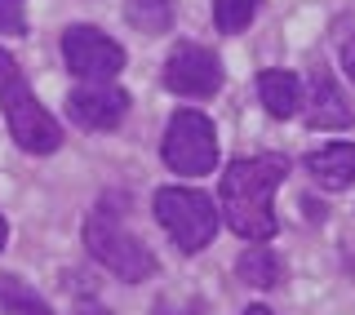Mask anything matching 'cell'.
Masks as SVG:
<instances>
[{
    "mask_svg": "<svg viewBox=\"0 0 355 315\" xmlns=\"http://www.w3.org/2000/svg\"><path fill=\"white\" fill-rule=\"evenodd\" d=\"M288 178V155L284 151H262L249 160L227 164L222 173V222L249 244H262L280 231L275 222V191Z\"/></svg>",
    "mask_w": 355,
    "mask_h": 315,
    "instance_id": "cell-1",
    "label": "cell"
},
{
    "mask_svg": "<svg viewBox=\"0 0 355 315\" xmlns=\"http://www.w3.org/2000/svg\"><path fill=\"white\" fill-rule=\"evenodd\" d=\"M0 111L9 120V133L27 155H53L62 147V129L49 111L40 107V98L31 94L22 67L14 62V53L0 49Z\"/></svg>",
    "mask_w": 355,
    "mask_h": 315,
    "instance_id": "cell-2",
    "label": "cell"
},
{
    "mask_svg": "<svg viewBox=\"0 0 355 315\" xmlns=\"http://www.w3.org/2000/svg\"><path fill=\"white\" fill-rule=\"evenodd\" d=\"M155 222L169 231V240L182 253H200L214 244L222 213L214 209V200L200 196V191L187 187H160L155 191Z\"/></svg>",
    "mask_w": 355,
    "mask_h": 315,
    "instance_id": "cell-3",
    "label": "cell"
},
{
    "mask_svg": "<svg viewBox=\"0 0 355 315\" xmlns=\"http://www.w3.org/2000/svg\"><path fill=\"white\" fill-rule=\"evenodd\" d=\"M85 244H89V253L98 257V266H107L111 275L129 280V284L155 275V253L138 240V235H129L120 227V218L111 209H98L94 218L85 222Z\"/></svg>",
    "mask_w": 355,
    "mask_h": 315,
    "instance_id": "cell-4",
    "label": "cell"
},
{
    "mask_svg": "<svg viewBox=\"0 0 355 315\" xmlns=\"http://www.w3.org/2000/svg\"><path fill=\"white\" fill-rule=\"evenodd\" d=\"M160 155H164V164H169L178 178H205L209 169L218 164L214 120H209L205 111H178V116L169 120V129H164Z\"/></svg>",
    "mask_w": 355,
    "mask_h": 315,
    "instance_id": "cell-5",
    "label": "cell"
},
{
    "mask_svg": "<svg viewBox=\"0 0 355 315\" xmlns=\"http://www.w3.org/2000/svg\"><path fill=\"white\" fill-rule=\"evenodd\" d=\"M164 89H173V94H182V98H214L222 89L218 53L205 49V44L182 40L169 53V62H164Z\"/></svg>",
    "mask_w": 355,
    "mask_h": 315,
    "instance_id": "cell-6",
    "label": "cell"
},
{
    "mask_svg": "<svg viewBox=\"0 0 355 315\" xmlns=\"http://www.w3.org/2000/svg\"><path fill=\"white\" fill-rule=\"evenodd\" d=\"M62 58L80 80H111L125 67V49L98 27H71L62 36Z\"/></svg>",
    "mask_w": 355,
    "mask_h": 315,
    "instance_id": "cell-7",
    "label": "cell"
},
{
    "mask_svg": "<svg viewBox=\"0 0 355 315\" xmlns=\"http://www.w3.org/2000/svg\"><path fill=\"white\" fill-rule=\"evenodd\" d=\"M67 116H71V125L94 133L120 129V120L129 116V94L111 80H85L80 89L67 94Z\"/></svg>",
    "mask_w": 355,
    "mask_h": 315,
    "instance_id": "cell-8",
    "label": "cell"
},
{
    "mask_svg": "<svg viewBox=\"0 0 355 315\" xmlns=\"http://www.w3.org/2000/svg\"><path fill=\"white\" fill-rule=\"evenodd\" d=\"M351 120L355 116H351L347 98H342L338 80L315 62V71H311V94H306V125L311 129H347Z\"/></svg>",
    "mask_w": 355,
    "mask_h": 315,
    "instance_id": "cell-9",
    "label": "cell"
},
{
    "mask_svg": "<svg viewBox=\"0 0 355 315\" xmlns=\"http://www.w3.org/2000/svg\"><path fill=\"white\" fill-rule=\"evenodd\" d=\"M306 169H311V178L329 191L355 187V142H329V147L311 151Z\"/></svg>",
    "mask_w": 355,
    "mask_h": 315,
    "instance_id": "cell-10",
    "label": "cell"
},
{
    "mask_svg": "<svg viewBox=\"0 0 355 315\" xmlns=\"http://www.w3.org/2000/svg\"><path fill=\"white\" fill-rule=\"evenodd\" d=\"M258 98L275 120H288L302 107V80H297L293 71H284V67H266L258 76Z\"/></svg>",
    "mask_w": 355,
    "mask_h": 315,
    "instance_id": "cell-11",
    "label": "cell"
},
{
    "mask_svg": "<svg viewBox=\"0 0 355 315\" xmlns=\"http://www.w3.org/2000/svg\"><path fill=\"white\" fill-rule=\"evenodd\" d=\"M236 275L244 280V284H253V289H275L284 280V262L271 249H249V253H240Z\"/></svg>",
    "mask_w": 355,
    "mask_h": 315,
    "instance_id": "cell-12",
    "label": "cell"
},
{
    "mask_svg": "<svg viewBox=\"0 0 355 315\" xmlns=\"http://www.w3.org/2000/svg\"><path fill=\"white\" fill-rule=\"evenodd\" d=\"M0 311L5 315H53L49 302L18 275H0Z\"/></svg>",
    "mask_w": 355,
    "mask_h": 315,
    "instance_id": "cell-13",
    "label": "cell"
},
{
    "mask_svg": "<svg viewBox=\"0 0 355 315\" xmlns=\"http://www.w3.org/2000/svg\"><path fill=\"white\" fill-rule=\"evenodd\" d=\"M125 18L147 36H160L173 22V0H125Z\"/></svg>",
    "mask_w": 355,
    "mask_h": 315,
    "instance_id": "cell-14",
    "label": "cell"
},
{
    "mask_svg": "<svg viewBox=\"0 0 355 315\" xmlns=\"http://www.w3.org/2000/svg\"><path fill=\"white\" fill-rule=\"evenodd\" d=\"M258 5H262V0H214V22H218V31H227V36L244 31L253 18H258Z\"/></svg>",
    "mask_w": 355,
    "mask_h": 315,
    "instance_id": "cell-15",
    "label": "cell"
},
{
    "mask_svg": "<svg viewBox=\"0 0 355 315\" xmlns=\"http://www.w3.org/2000/svg\"><path fill=\"white\" fill-rule=\"evenodd\" d=\"M27 0H0V31L5 36H22L27 31Z\"/></svg>",
    "mask_w": 355,
    "mask_h": 315,
    "instance_id": "cell-16",
    "label": "cell"
},
{
    "mask_svg": "<svg viewBox=\"0 0 355 315\" xmlns=\"http://www.w3.org/2000/svg\"><path fill=\"white\" fill-rule=\"evenodd\" d=\"M155 315H205V302H200V298H182V302L164 298L160 307H155Z\"/></svg>",
    "mask_w": 355,
    "mask_h": 315,
    "instance_id": "cell-17",
    "label": "cell"
},
{
    "mask_svg": "<svg viewBox=\"0 0 355 315\" xmlns=\"http://www.w3.org/2000/svg\"><path fill=\"white\" fill-rule=\"evenodd\" d=\"M342 67H347V76L355 80V36H351L347 44H342Z\"/></svg>",
    "mask_w": 355,
    "mask_h": 315,
    "instance_id": "cell-18",
    "label": "cell"
},
{
    "mask_svg": "<svg viewBox=\"0 0 355 315\" xmlns=\"http://www.w3.org/2000/svg\"><path fill=\"white\" fill-rule=\"evenodd\" d=\"M5 240H9V222H5V213H0V249H5Z\"/></svg>",
    "mask_w": 355,
    "mask_h": 315,
    "instance_id": "cell-19",
    "label": "cell"
},
{
    "mask_svg": "<svg viewBox=\"0 0 355 315\" xmlns=\"http://www.w3.org/2000/svg\"><path fill=\"white\" fill-rule=\"evenodd\" d=\"M244 315H275V311H266V307H249Z\"/></svg>",
    "mask_w": 355,
    "mask_h": 315,
    "instance_id": "cell-20",
    "label": "cell"
},
{
    "mask_svg": "<svg viewBox=\"0 0 355 315\" xmlns=\"http://www.w3.org/2000/svg\"><path fill=\"white\" fill-rule=\"evenodd\" d=\"M80 315H107V311H80Z\"/></svg>",
    "mask_w": 355,
    "mask_h": 315,
    "instance_id": "cell-21",
    "label": "cell"
}]
</instances>
